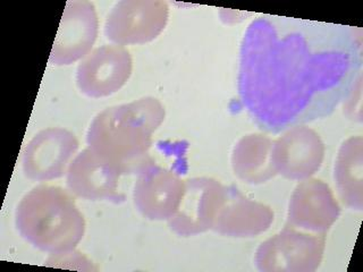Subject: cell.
<instances>
[{
  "label": "cell",
  "mask_w": 363,
  "mask_h": 272,
  "mask_svg": "<svg viewBox=\"0 0 363 272\" xmlns=\"http://www.w3.org/2000/svg\"><path fill=\"white\" fill-rule=\"evenodd\" d=\"M334 179L338 194L346 207L363 209V139L351 136L342 143L335 160Z\"/></svg>",
  "instance_id": "16"
},
{
  "label": "cell",
  "mask_w": 363,
  "mask_h": 272,
  "mask_svg": "<svg viewBox=\"0 0 363 272\" xmlns=\"http://www.w3.org/2000/svg\"><path fill=\"white\" fill-rule=\"evenodd\" d=\"M325 144L315 130L298 125L281 132L274 140L272 160L277 175L289 181L311 178L325 159Z\"/></svg>",
  "instance_id": "10"
},
{
  "label": "cell",
  "mask_w": 363,
  "mask_h": 272,
  "mask_svg": "<svg viewBox=\"0 0 363 272\" xmlns=\"http://www.w3.org/2000/svg\"><path fill=\"white\" fill-rule=\"evenodd\" d=\"M225 196L226 186L217 179L210 177L186 179L179 209L167 221L169 230L183 237L213 230Z\"/></svg>",
  "instance_id": "8"
},
{
  "label": "cell",
  "mask_w": 363,
  "mask_h": 272,
  "mask_svg": "<svg viewBox=\"0 0 363 272\" xmlns=\"http://www.w3.org/2000/svg\"><path fill=\"white\" fill-rule=\"evenodd\" d=\"M79 143L75 134L62 128L40 130L23 151L22 168L26 178L49 181L67 173Z\"/></svg>",
  "instance_id": "7"
},
{
  "label": "cell",
  "mask_w": 363,
  "mask_h": 272,
  "mask_svg": "<svg viewBox=\"0 0 363 272\" xmlns=\"http://www.w3.org/2000/svg\"><path fill=\"white\" fill-rule=\"evenodd\" d=\"M340 203L327 183L301 181L289 198L286 225L313 234H327L340 218Z\"/></svg>",
  "instance_id": "11"
},
{
  "label": "cell",
  "mask_w": 363,
  "mask_h": 272,
  "mask_svg": "<svg viewBox=\"0 0 363 272\" xmlns=\"http://www.w3.org/2000/svg\"><path fill=\"white\" fill-rule=\"evenodd\" d=\"M362 43L350 26L293 17H258L240 49L242 105L267 133L332 115L362 68Z\"/></svg>",
  "instance_id": "1"
},
{
  "label": "cell",
  "mask_w": 363,
  "mask_h": 272,
  "mask_svg": "<svg viewBox=\"0 0 363 272\" xmlns=\"http://www.w3.org/2000/svg\"><path fill=\"white\" fill-rule=\"evenodd\" d=\"M99 33V18L94 4L74 0L66 4L49 62L68 66L82 60L92 51Z\"/></svg>",
  "instance_id": "9"
},
{
  "label": "cell",
  "mask_w": 363,
  "mask_h": 272,
  "mask_svg": "<svg viewBox=\"0 0 363 272\" xmlns=\"http://www.w3.org/2000/svg\"><path fill=\"white\" fill-rule=\"evenodd\" d=\"M326 239V234L285 225L281 232L260 244L255 266L262 272H315L323 262Z\"/></svg>",
  "instance_id": "4"
},
{
  "label": "cell",
  "mask_w": 363,
  "mask_h": 272,
  "mask_svg": "<svg viewBox=\"0 0 363 272\" xmlns=\"http://www.w3.org/2000/svg\"><path fill=\"white\" fill-rule=\"evenodd\" d=\"M166 110L152 96L113 106L98 113L89 126L86 143L123 175L138 174L153 162L152 135L164 123Z\"/></svg>",
  "instance_id": "2"
},
{
  "label": "cell",
  "mask_w": 363,
  "mask_h": 272,
  "mask_svg": "<svg viewBox=\"0 0 363 272\" xmlns=\"http://www.w3.org/2000/svg\"><path fill=\"white\" fill-rule=\"evenodd\" d=\"M136 175L133 187L136 210L149 220H169L179 209L185 181L155 162L147 164Z\"/></svg>",
  "instance_id": "12"
},
{
  "label": "cell",
  "mask_w": 363,
  "mask_h": 272,
  "mask_svg": "<svg viewBox=\"0 0 363 272\" xmlns=\"http://www.w3.org/2000/svg\"><path fill=\"white\" fill-rule=\"evenodd\" d=\"M274 140L264 134H247L233 147L230 164L238 179L250 185L264 184L277 175L272 160Z\"/></svg>",
  "instance_id": "15"
},
{
  "label": "cell",
  "mask_w": 363,
  "mask_h": 272,
  "mask_svg": "<svg viewBox=\"0 0 363 272\" xmlns=\"http://www.w3.org/2000/svg\"><path fill=\"white\" fill-rule=\"evenodd\" d=\"M122 176L118 168L100 158L88 147L72 160L66 173V184L77 198L122 203L126 198L119 190Z\"/></svg>",
  "instance_id": "13"
},
{
  "label": "cell",
  "mask_w": 363,
  "mask_h": 272,
  "mask_svg": "<svg viewBox=\"0 0 363 272\" xmlns=\"http://www.w3.org/2000/svg\"><path fill=\"white\" fill-rule=\"evenodd\" d=\"M169 7L160 0H123L113 6L105 23V35L113 45H145L162 33Z\"/></svg>",
  "instance_id": "5"
},
{
  "label": "cell",
  "mask_w": 363,
  "mask_h": 272,
  "mask_svg": "<svg viewBox=\"0 0 363 272\" xmlns=\"http://www.w3.org/2000/svg\"><path fill=\"white\" fill-rule=\"evenodd\" d=\"M274 220L275 213L269 205L253 201L235 186H228L211 230L227 237H255L269 230Z\"/></svg>",
  "instance_id": "14"
},
{
  "label": "cell",
  "mask_w": 363,
  "mask_h": 272,
  "mask_svg": "<svg viewBox=\"0 0 363 272\" xmlns=\"http://www.w3.org/2000/svg\"><path fill=\"white\" fill-rule=\"evenodd\" d=\"M132 71L133 60L128 49L113 43L101 45L79 62L77 88L92 99L113 96L128 83Z\"/></svg>",
  "instance_id": "6"
},
{
  "label": "cell",
  "mask_w": 363,
  "mask_h": 272,
  "mask_svg": "<svg viewBox=\"0 0 363 272\" xmlns=\"http://www.w3.org/2000/svg\"><path fill=\"white\" fill-rule=\"evenodd\" d=\"M15 225L32 246L55 255L77 249L86 228L72 193L54 185H39L23 196Z\"/></svg>",
  "instance_id": "3"
}]
</instances>
